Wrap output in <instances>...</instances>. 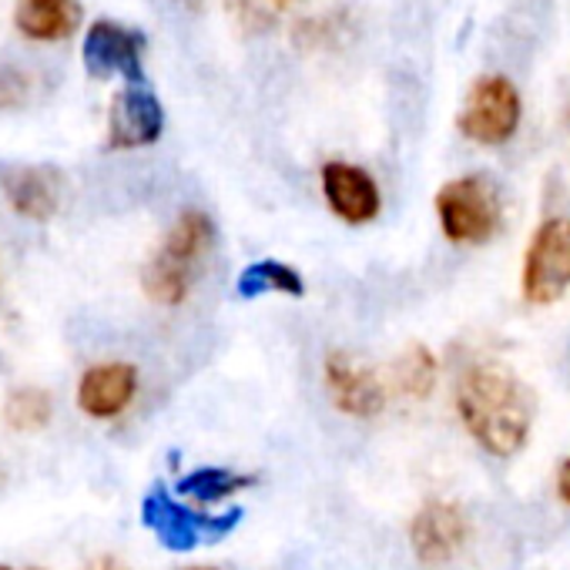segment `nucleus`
Listing matches in <instances>:
<instances>
[{
	"mask_svg": "<svg viewBox=\"0 0 570 570\" xmlns=\"http://www.w3.org/2000/svg\"><path fill=\"white\" fill-rule=\"evenodd\" d=\"M470 540V517L453 500H430L416 510L410 523V543L420 563L443 567Z\"/></svg>",
	"mask_w": 570,
	"mask_h": 570,
	"instance_id": "obj_8",
	"label": "nucleus"
},
{
	"mask_svg": "<svg viewBox=\"0 0 570 570\" xmlns=\"http://www.w3.org/2000/svg\"><path fill=\"white\" fill-rule=\"evenodd\" d=\"M320 185H323V198L333 208L336 218H343L346 225H370L380 218L383 212V195L376 178L350 161H326L320 171Z\"/></svg>",
	"mask_w": 570,
	"mask_h": 570,
	"instance_id": "obj_10",
	"label": "nucleus"
},
{
	"mask_svg": "<svg viewBox=\"0 0 570 570\" xmlns=\"http://www.w3.org/2000/svg\"><path fill=\"white\" fill-rule=\"evenodd\" d=\"M0 570H11V567H4V563H0Z\"/></svg>",
	"mask_w": 570,
	"mask_h": 570,
	"instance_id": "obj_23",
	"label": "nucleus"
},
{
	"mask_svg": "<svg viewBox=\"0 0 570 570\" xmlns=\"http://www.w3.org/2000/svg\"><path fill=\"white\" fill-rule=\"evenodd\" d=\"M138 393V370L131 363H98L78 383V406L95 420L121 416Z\"/></svg>",
	"mask_w": 570,
	"mask_h": 570,
	"instance_id": "obj_12",
	"label": "nucleus"
},
{
	"mask_svg": "<svg viewBox=\"0 0 570 570\" xmlns=\"http://www.w3.org/2000/svg\"><path fill=\"white\" fill-rule=\"evenodd\" d=\"M520 115H523V101H520L517 85L503 75H483L466 91L456 125L463 138H470L473 145L500 148L517 135Z\"/></svg>",
	"mask_w": 570,
	"mask_h": 570,
	"instance_id": "obj_6",
	"label": "nucleus"
},
{
	"mask_svg": "<svg viewBox=\"0 0 570 570\" xmlns=\"http://www.w3.org/2000/svg\"><path fill=\"white\" fill-rule=\"evenodd\" d=\"M185 570H215V567H185Z\"/></svg>",
	"mask_w": 570,
	"mask_h": 570,
	"instance_id": "obj_22",
	"label": "nucleus"
},
{
	"mask_svg": "<svg viewBox=\"0 0 570 570\" xmlns=\"http://www.w3.org/2000/svg\"><path fill=\"white\" fill-rule=\"evenodd\" d=\"M235 293L242 299H258V296H289V299H303L306 296V278L278 258H258L252 265H245L238 272Z\"/></svg>",
	"mask_w": 570,
	"mask_h": 570,
	"instance_id": "obj_15",
	"label": "nucleus"
},
{
	"mask_svg": "<svg viewBox=\"0 0 570 570\" xmlns=\"http://www.w3.org/2000/svg\"><path fill=\"white\" fill-rule=\"evenodd\" d=\"M78 0H18L14 24L31 41H65L81 28Z\"/></svg>",
	"mask_w": 570,
	"mask_h": 570,
	"instance_id": "obj_14",
	"label": "nucleus"
},
{
	"mask_svg": "<svg viewBox=\"0 0 570 570\" xmlns=\"http://www.w3.org/2000/svg\"><path fill=\"white\" fill-rule=\"evenodd\" d=\"M0 191H4L8 205L18 215H24L31 222H48L61 202V175L55 168H41V165L8 168L0 175Z\"/></svg>",
	"mask_w": 570,
	"mask_h": 570,
	"instance_id": "obj_13",
	"label": "nucleus"
},
{
	"mask_svg": "<svg viewBox=\"0 0 570 570\" xmlns=\"http://www.w3.org/2000/svg\"><path fill=\"white\" fill-rule=\"evenodd\" d=\"M456 413L466 433L493 456H517L533 430V390L503 363H470L456 380Z\"/></svg>",
	"mask_w": 570,
	"mask_h": 570,
	"instance_id": "obj_1",
	"label": "nucleus"
},
{
	"mask_svg": "<svg viewBox=\"0 0 570 570\" xmlns=\"http://www.w3.org/2000/svg\"><path fill=\"white\" fill-rule=\"evenodd\" d=\"M255 476L252 473H235V470H225V466H198L191 470L188 476L178 480V493L198 500V503H222L228 500L232 493L252 487Z\"/></svg>",
	"mask_w": 570,
	"mask_h": 570,
	"instance_id": "obj_16",
	"label": "nucleus"
},
{
	"mask_svg": "<svg viewBox=\"0 0 570 570\" xmlns=\"http://www.w3.org/2000/svg\"><path fill=\"white\" fill-rule=\"evenodd\" d=\"M141 520L161 540V547L185 553V550H195L198 543H215L225 533H232L242 520V510L232 507L228 513H198L178 503L168 490L155 487L141 503Z\"/></svg>",
	"mask_w": 570,
	"mask_h": 570,
	"instance_id": "obj_5",
	"label": "nucleus"
},
{
	"mask_svg": "<svg viewBox=\"0 0 570 570\" xmlns=\"http://www.w3.org/2000/svg\"><path fill=\"white\" fill-rule=\"evenodd\" d=\"M436 218L453 245H487L503 225V195L483 171L460 175L436 191Z\"/></svg>",
	"mask_w": 570,
	"mask_h": 570,
	"instance_id": "obj_3",
	"label": "nucleus"
},
{
	"mask_svg": "<svg viewBox=\"0 0 570 570\" xmlns=\"http://www.w3.org/2000/svg\"><path fill=\"white\" fill-rule=\"evenodd\" d=\"M141 55H145V35L121 28L115 21H95L85 35V68L95 78H111L121 75L128 85H145L141 75Z\"/></svg>",
	"mask_w": 570,
	"mask_h": 570,
	"instance_id": "obj_9",
	"label": "nucleus"
},
{
	"mask_svg": "<svg viewBox=\"0 0 570 570\" xmlns=\"http://www.w3.org/2000/svg\"><path fill=\"white\" fill-rule=\"evenodd\" d=\"M520 289L530 306H553L570 289V218L550 215L530 235Z\"/></svg>",
	"mask_w": 570,
	"mask_h": 570,
	"instance_id": "obj_4",
	"label": "nucleus"
},
{
	"mask_svg": "<svg viewBox=\"0 0 570 570\" xmlns=\"http://www.w3.org/2000/svg\"><path fill=\"white\" fill-rule=\"evenodd\" d=\"M165 131V111L151 88L128 85L115 95L108 111V145L118 151L155 145Z\"/></svg>",
	"mask_w": 570,
	"mask_h": 570,
	"instance_id": "obj_11",
	"label": "nucleus"
},
{
	"mask_svg": "<svg viewBox=\"0 0 570 570\" xmlns=\"http://www.w3.org/2000/svg\"><path fill=\"white\" fill-rule=\"evenodd\" d=\"M212 245H215V222L198 208L181 212L171 222L161 248L141 272L145 296L158 306H181L191 293V278H195L191 268L212 252Z\"/></svg>",
	"mask_w": 570,
	"mask_h": 570,
	"instance_id": "obj_2",
	"label": "nucleus"
},
{
	"mask_svg": "<svg viewBox=\"0 0 570 570\" xmlns=\"http://www.w3.org/2000/svg\"><path fill=\"white\" fill-rule=\"evenodd\" d=\"M51 393L38 386H21L4 400V423L18 433H38L51 423Z\"/></svg>",
	"mask_w": 570,
	"mask_h": 570,
	"instance_id": "obj_18",
	"label": "nucleus"
},
{
	"mask_svg": "<svg viewBox=\"0 0 570 570\" xmlns=\"http://www.w3.org/2000/svg\"><path fill=\"white\" fill-rule=\"evenodd\" d=\"M557 497L570 507V460L557 466Z\"/></svg>",
	"mask_w": 570,
	"mask_h": 570,
	"instance_id": "obj_20",
	"label": "nucleus"
},
{
	"mask_svg": "<svg viewBox=\"0 0 570 570\" xmlns=\"http://www.w3.org/2000/svg\"><path fill=\"white\" fill-rule=\"evenodd\" d=\"M563 131H567V138H570V108H567V115H563Z\"/></svg>",
	"mask_w": 570,
	"mask_h": 570,
	"instance_id": "obj_21",
	"label": "nucleus"
},
{
	"mask_svg": "<svg viewBox=\"0 0 570 570\" xmlns=\"http://www.w3.org/2000/svg\"><path fill=\"white\" fill-rule=\"evenodd\" d=\"M323 380H326L333 406L343 416L373 420L386 410V383L376 376V370L366 360L346 350H333L323 360Z\"/></svg>",
	"mask_w": 570,
	"mask_h": 570,
	"instance_id": "obj_7",
	"label": "nucleus"
},
{
	"mask_svg": "<svg viewBox=\"0 0 570 570\" xmlns=\"http://www.w3.org/2000/svg\"><path fill=\"white\" fill-rule=\"evenodd\" d=\"M278 4H289V0H278Z\"/></svg>",
	"mask_w": 570,
	"mask_h": 570,
	"instance_id": "obj_24",
	"label": "nucleus"
},
{
	"mask_svg": "<svg viewBox=\"0 0 570 570\" xmlns=\"http://www.w3.org/2000/svg\"><path fill=\"white\" fill-rule=\"evenodd\" d=\"M28 85H24V75L18 71H0V105H18L24 98Z\"/></svg>",
	"mask_w": 570,
	"mask_h": 570,
	"instance_id": "obj_19",
	"label": "nucleus"
},
{
	"mask_svg": "<svg viewBox=\"0 0 570 570\" xmlns=\"http://www.w3.org/2000/svg\"><path fill=\"white\" fill-rule=\"evenodd\" d=\"M393 383L406 400H426L436 386V360L426 346L413 343L393 363Z\"/></svg>",
	"mask_w": 570,
	"mask_h": 570,
	"instance_id": "obj_17",
	"label": "nucleus"
}]
</instances>
